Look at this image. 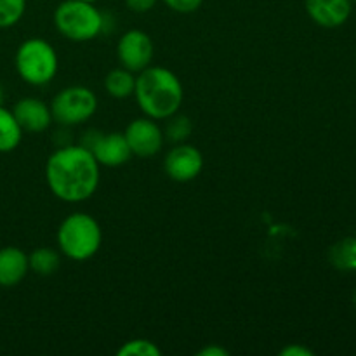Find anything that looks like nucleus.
<instances>
[{
	"label": "nucleus",
	"instance_id": "5701e85b",
	"mask_svg": "<svg viewBox=\"0 0 356 356\" xmlns=\"http://www.w3.org/2000/svg\"><path fill=\"white\" fill-rule=\"evenodd\" d=\"M280 356H313V351L301 344H291L280 351Z\"/></svg>",
	"mask_w": 356,
	"mask_h": 356
},
{
	"label": "nucleus",
	"instance_id": "b1692460",
	"mask_svg": "<svg viewBox=\"0 0 356 356\" xmlns=\"http://www.w3.org/2000/svg\"><path fill=\"white\" fill-rule=\"evenodd\" d=\"M198 356H228L229 351L221 346H207L197 353Z\"/></svg>",
	"mask_w": 356,
	"mask_h": 356
},
{
	"label": "nucleus",
	"instance_id": "39448f33",
	"mask_svg": "<svg viewBox=\"0 0 356 356\" xmlns=\"http://www.w3.org/2000/svg\"><path fill=\"white\" fill-rule=\"evenodd\" d=\"M16 72L26 83L47 86L56 76L59 59L56 49L44 38H28L16 51Z\"/></svg>",
	"mask_w": 356,
	"mask_h": 356
},
{
	"label": "nucleus",
	"instance_id": "a878e982",
	"mask_svg": "<svg viewBox=\"0 0 356 356\" xmlns=\"http://www.w3.org/2000/svg\"><path fill=\"white\" fill-rule=\"evenodd\" d=\"M82 2H89V3H94V2H97V0H82Z\"/></svg>",
	"mask_w": 356,
	"mask_h": 356
},
{
	"label": "nucleus",
	"instance_id": "aec40b11",
	"mask_svg": "<svg viewBox=\"0 0 356 356\" xmlns=\"http://www.w3.org/2000/svg\"><path fill=\"white\" fill-rule=\"evenodd\" d=\"M169 120V124H167L165 127V136L170 139L172 143H183L186 141L188 136L191 134V129H193V125H191L190 118L184 117V115H172V117L167 118Z\"/></svg>",
	"mask_w": 356,
	"mask_h": 356
},
{
	"label": "nucleus",
	"instance_id": "a211bd4d",
	"mask_svg": "<svg viewBox=\"0 0 356 356\" xmlns=\"http://www.w3.org/2000/svg\"><path fill=\"white\" fill-rule=\"evenodd\" d=\"M26 0H0V28H10L23 17Z\"/></svg>",
	"mask_w": 356,
	"mask_h": 356
},
{
	"label": "nucleus",
	"instance_id": "cd10ccee",
	"mask_svg": "<svg viewBox=\"0 0 356 356\" xmlns=\"http://www.w3.org/2000/svg\"><path fill=\"white\" fill-rule=\"evenodd\" d=\"M351 2H356V0H351Z\"/></svg>",
	"mask_w": 356,
	"mask_h": 356
},
{
	"label": "nucleus",
	"instance_id": "6e6552de",
	"mask_svg": "<svg viewBox=\"0 0 356 356\" xmlns=\"http://www.w3.org/2000/svg\"><path fill=\"white\" fill-rule=\"evenodd\" d=\"M153 40L146 31L129 30L118 38L117 58L120 66L127 68L129 72L139 73L148 68L153 59Z\"/></svg>",
	"mask_w": 356,
	"mask_h": 356
},
{
	"label": "nucleus",
	"instance_id": "393cba45",
	"mask_svg": "<svg viewBox=\"0 0 356 356\" xmlns=\"http://www.w3.org/2000/svg\"><path fill=\"white\" fill-rule=\"evenodd\" d=\"M3 103V89H2V86H0V104Z\"/></svg>",
	"mask_w": 356,
	"mask_h": 356
},
{
	"label": "nucleus",
	"instance_id": "f257e3e1",
	"mask_svg": "<svg viewBox=\"0 0 356 356\" xmlns=\"http://www.w3.org/2000/svg\"><path fill=\"white\" fill-rule=\"evenodd\" d=\"M96 156L82 145H65L51 153L45 181L56 198L68 204L83 202L96 193L101 170Z\"/></svg>",
	"mask_w": 356,
	"mask_h": 356
},
{
	"label": "nucleus",
	"instance_id": "bb28decb",
	"mask_svg": "<svg viewBox=\"0 0 356 356\" xmlns=\"http://www.w3.org/2000/svg\"><path fill=\"white\" fill-rule=\"evenodd\" d=\"M353 301H355V306H356V291H355V296H353Z\"/></svg>",
	"mask_w": 356,
	"mask_h": 356
},
{
	"label": "nucleus",
	"instance_id": "1a4fd4ad",
	"mask_svg": "<svg viewBox=\"0 0 356 356\" xmlns=\"http://www.w3.org/2000/svg\"><path fill=\"white\" fill-rule=\"evenodd\" d=\"M163 169L167 176L176 183H190L197 179L204 169V155L197 146L177 143L165 155Z\"/></svg>",
	"mask_w": 356,
	"mask_h": 356
},
{
	"label": "nucleus",
	"instance_id": "9d476101",
	"mask_svg": "<svg viewBox=\"0 0 356 356\" xmlns=\"http://www.w3.org/2000/svg\"><path fill=\"white\" fill-rule=\"evenodd\" d=\"M132 155L148 159L155 156L163 146V131L156 120L149 117L134 118L124 131Z\"/></svg>",
	"mask_w": 356,
	"mask_h": 356
},
{
	"label": "nucleus",
	"instance_id": "f03ea898",
	"mask_svg": "<svg viewBox=\"0 0 356 356\" xmlns=\"http://www.w3.org/2000/svg\"><path fill=\"white\" fill-rule=\"evenodd\" d=\"M132 96L146 117L167 120L179 111L183 103V83L177 75L162 66H148L136 76Z\"/></svg>",
	"mask_w": 356,
	"mask_h": 356
},
{
	"label": "nucleus",
	"instance_id": "7ed1b4c3",
	"mask_svg": "<svg viewBox=\"0 0 356 356\" xmlns=\"http://www.w3.org/2000/svg\"><path fill=\"white\" fill-rule=\"evenodd\" d=\"M103 242V232L96 219L87 212L66 216L58 228L59 250L72 261H87L94 257Z\"/></svg>",
	"mask_w": 356,
	"mask_h": 356
},
{
	"label": "nucleus",
	"instance_id": "ddd939ff",
	"mask_svg": "<svg viewBox=\"0 0 356 356\" xmlns=\"http://www.w3.org/2000/svg\"><path fill=\"white\" fill-rule=\"evenodd\" d=\"M30 271L28 254L19 247H3L0 249V287H14L19 284Z\"/></svg>",
	"mask_w": 356,
	"mask_h": 356
},
{
	"label": "nucleus",
	"instance_id": "4468645a",
	"mask_svg": "<svg viewBox=\"0 0 356 356\" xmlns=\"http://www.w3.org/2000/svg\"><path fill=\"white\" fill-rule=\"evenodd\" d=\"M104 89L115 99H127V97H131L134 94L136 73L129 72L124 66L111 70L104 76Z\"/></svg>",
	"mask_w": 356,
	"mask_h": 356
},
{
	"label": "nucleus",
	"instance_id": "9b49d317",
	"mask_svg": "<svg viewBox=\"0 0 356 356\" xmlns=\"http://www.w3.org/2000/svg\"><path fill=\"white\" fill-rule=\"evenodd\" d=\"M17 124L23 132H44L51 127L52 113L51 106L37 97H23L13 108Z\"/></svg>",
	"mask_w": 356,
	"mask_h": 356
},
{
	"label": "nucleus",
	"instance_id": "2eb2a0df",
	"mask_svg": "<svg viewBox=\"0 0 356 356\" xmlns=\"http://www.w3.org/2000/svg\"><path fill=\"white\" fill-rule=\"evenodd\" d=\"M23 139V129L17 124L10 110L0 104V153H9L19 146Z\"/></svg>",
	"mask_w": 356,
	"mask_h": 356
},
{
	"label": "nucleus",
	"instance_id": "f8f14e48",
	"mask_svg": "<svg viewBox=\"0 0 356 356\" xmlns=\"http://www.w3.org/2000/svg\"><path fill=\"white\" fill-rule=\"evenodd\" d=\"M306 13L318 26L337 28L351 16V0H306Z\"/></svg>",
	"mask_w": 356,
	"mask_h": 356
},
{
	"label": "nucleus",
	"instance_id": "0eeeda50",
	"mask_svg": "<svg viewBox=\"0 0 356 356\" xmlns=\"http://www.w3.org/2000/svg\"><path fill=\"white\" fill-rule=\"evenodd\" d=\"M82 146L92 152L97 163L104 167H120L131 160L132 152L127 145L124 132H104L87 131L83 136Z\"/></svg>",
	"mask_w": 356,
	"mask_h": 356
},
{
	"label": "nucleus",
	"instance_id": "f3484780",
	"mask_svg": "<svg viewBox=\"0 0 356 356\" xmlns=\"http://www.w3.org/2000/svg\"><path fill=\"white\" fill-rule=\"evenodd\" d=\"M28 264H30V270L33 273L40 275V277H51V275H54L59 270L61 257H59V254L54 249L40 247V249H35L28 256Z\"/></svg>",
	"mask_w": 356,
	"mask_h": 356
},
{
	"label": "nucleus",
	"instance_id": "dca6fc26",
	"mask_svg": "<svg viewBox=\"0 0 356 356\" xmlns=\"http://www.w3.org/2000/svg\"><path fill=\"white\" fill-rule=\"evenodd\" d=\"M329 261L339 271H356V236H346L330 247Z\"/></svg>",
	"mask_w": 356,
	"mask_h": 356
},
{
	"label": "nucleus",
	"instance_id": "20e7f679",
	"mask_svg": "<svg viewBox=\"0 0 356 356\" xmlns=\"http://www.w3.org/2000/svg\"><path fill=\"white\" fill-rule=\"evenodd\" d=\"M54 24L59 33L73 42H89L104 28V16L94 3L65 0L54 10Z\"/></svg>",
	"mask_w": 356,
	"mask_h": 356
},
{
	"label": "nucleus",
	"instance_id": "423d86ee",
	"mask_svg": "<svg viewBox=\"0 0 356 356\" xmlns=\"http://www.w3.org/2000/svg\"><path fill=\"white\" fill-rule=\"evenodd\" d=\"M51 106L52 120L63 127L80 125L97 111V97L89 87L70 86L59 90Z\"/></svg>",
	"mask_w": 356,
	"mask_h": 356
},
{
	"label": "nucleus",
	"instance_id": "412c9836",
	"mask_svg": "<svg viewBox=\"0 0 356 356\" xmlns=\"http://www.w3.org/2000/svg\"><path fill=\"white\" fill-rule=\"evenodd\" d=\"M163 3H165L169 9H172L174 13L191 14L197 9H200L204 0H163Z\"/></svg>",
	"mask_w": 356,
	"mask_h": 356
},
{
	"label": "nucleus",
	"instance_id": "6ab92c4d",
	"mask_svg": "<svg viewBox=\"0 0 356 356\" xmlns=\"http://www.w3.org/2000/svg\"><path fill=\"white\" fill-rule=\"evenodd\" d=\"M118 356H160L162 350L149 339H132L118 348Z\"/></svg>",
	"mask_w": 356,
	"mask_h": 356
},
{
	"label": "nucleus",
	"instance_id": "4be33fe9",
	"mask_svg": "<svg viewBox=\"0 0 356 356\" xmlns=\"http://www.w3.org/2000/svg\"><path fill=\"white\" fill-rule=\"evenodd\" d=\"M156 2L159 0H125V3H127L132 13H148L155 7Z\"/></svg>",
	"mask_w": 356,
	"mask_h": 356
}]
</instances>
